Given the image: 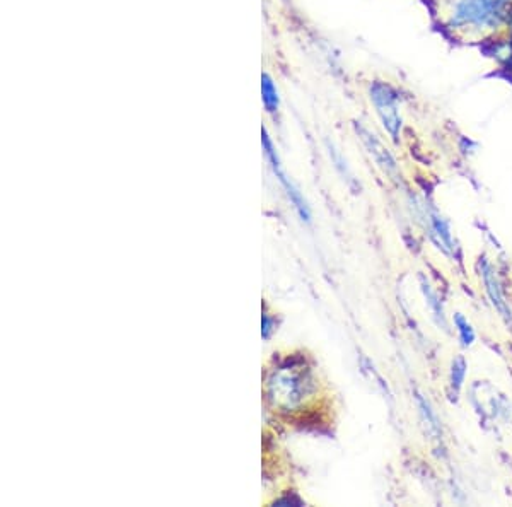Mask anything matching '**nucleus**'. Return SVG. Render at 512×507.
I'll return each instance as SVG.
<instances>
[{
    "instance_id": "1",
    "label": "nucleus",
    "mask_w": 512,
    "mask_h": 507,
    "mask_svg": "<svg viewBox=\"0 0 512 507\" xmlns=\"http://www.w3.org/2000/svg\"><path fill=\"white\" fill-rule=\"evenodd\" d=\"M512 0H443L444 28L458 40L482 41L506 31Z\"/></svg>"
},
{
    "instance_id": "2",
    "label": "nucleus",
    "mask_w": 512,
    "mask_h": 507,
    "mask_svg": "<svg viewBox=\"0 0 512 507\" xmlns=\"http://www.w3.org/2000/svg\"><path fill=\"white\" fill-rule=\"evenodd\" d=\"M315 391L316 381L311 369L297 359H287L275 366L265 385L268 405L279 414L296 412Z\"/></svg>"
},
{
    "instance_id": "3",
    "label": "nucleus",
    "mask_w": 512,
    "mask_h": 507,
    "mask_svg": "<svg viewBox=\"0 0 512 507\" xmlns=\"http://www.w3.org/2000/svg\"><path fill=\"white\" fill-rule=\"evenodd\" d=\"M369 96L373 101L379 120L391 139L398 142L403 130L402 110H400V94L388 82L374 81L369 88Z\"/></svg>"
},
{
    "instance_id": "4",
    "label": "nucleus",
    "mask_w": 512,
    "mask_h": 507,
    "mask_svg": "<svg viewBox=\"0 0 512 507\" xmlns=\"http://www.w3.org/2000/svg\"><path fill=\"white\" fill-rule=\"evenodd\" d=\"M355 130H357V135H359L362 142H364V146L367 147L369 154H371L374 161L378 163L379 168L383 169L384 173H388V175H398V166H396L395 158H393L391 152L383 146V142H381L376 135L371 134L366 127H362V125H355Z\"/></svg>"
},
{
    "instance_id": "5",
    "label": "nucleus",
    "mask_w": 512,
    "mask_h": 507,
    "mask_svg": "<svg viewBox=\"0 0 512 507\" xmlns=\"http://www.w3.org/2000/svg\"><path fill=\"white\" fill-rule=\"evenodd\" d=\"M263 147H265V151H267L268 158L272 161V168H274L275 175L279 176V180L282 181V185L286 187L287 195L291 197L292 204H294L297 212H299V216L303 217V221H309L308 205H306L303 197H301V193L297 192L296 187L292 185L291 181L287 180L286 173L280 169L279 158L275 156L274 146H272V142L268 139V135L265 130H263Z\"/></svg>"
},
{
    "instance_id": "6",
    "label": "nucleus",
    "mask_w": 512,
    "mask_h": 507,
    "mask_svg": "<svg viewBox=\"0 0 512 507\" xmlns=\"http://www.w3.org/2000/svg\"><path fill=\"white\" fill-rule=\"evenodd\" d=\"M482 274L483 280H485V286H487V292H489L490 299H492L495 309L506 318V321H512L511 309L507 306L506 298H504L501 286H499V280L495 277L494 270H492L489 263H483Z\"/></svg>"
},
{
    "instance_id": "7",
    "label": "nucleus",
    "mask_w": 512,
    "mask_h": 507,
    "mask_svg": "<svg viewBox=\"0 0 512 507\" xmlns=\"http://www.w3.org/2000/svg\"><path fill=\"white\" fill-rule=\"evenodd\" d=\"M262 93L263 103L267 106V110L270 111V113L277 111V108H279V94H277L274 82H272V79L268 76H263Z\"/></svg>"
},
{
    "instance_id": "8",
    "label": "nucleus",
    "mask_w": 512,
    "mask_h": 507,
    "mask_svg": "<svg viewBox=\"0 0 512 507\" xmlns=\"http://www.w3.org/2000/svg\"><path fill=\"white\" fill-rule=\"evenodd\" d=\"M454 325H456L458 332H460L461 344L465 345V347H470L475 342V332H473L472 325L460 313L454 315Z\"/></svg>"
},
{
    "instance_id": "9",
    "label": "nucleus",
    "mask_w": 512,
    "mask_h": 507,
    "mask_svg": "<svg viewBox=\"0 0 512 507\" xmlns=\"http://www.w3.org/2000/svg\"><path fill=\"white\" fill-rule=\"evenodd\" d=\"M422 291H424L425 299H427V303H429L432 311H434V315H436L437 320L443 323V327H446L443 308H441V301L437 299L436 292L432 291L431 286H429L425 280H422Z\"/></svg>"
},
{
    "instance_id": "10",
    "label": "nucleus",
    "mask_w": 512,
    "mask_h": 507,
    "mask_svg": "<svg viewBox=\"0 0 512 507\" xmlns=\"http://www.w3.org/2000/svg\"><path fill=\"white\" fill-rule=\"evenodd\" d=\"M465 374V359H463V357H458V359L453 362V373H451V386H453L454 393H458V391L461 390L463 381H465Z\"/></svg>"
},
{
    "instance_id": "11",
    "label": "nucleus",
    "mask_w": 512,
    "mask_h": 507,
    "mask_svg": "<svg viewBox=\"0 0 512 507\" xmlns=\"http://www.w3.org/2000/svg\"><path fill=\"white\" fill-rule=\"evenodd\" d=\"M272 330H274V321H272V318L268 316V313H263L262 316V335L265 340H268L270 338V335H272Z\"/></svg>"
},
{
    "instance_id": "12",
    "label": "nucleus",
    "mask_w": 512,
    "mask_h": 507,
    "mask_svg": "<svg viewBox=\"0 0 512 507\" xmlns=\"http://www.w3.org/2000/svg\"><path fill=\"white\" fill-rule=\"evenodd\" d=\"M507 69H509L512 76V48H509V53H507Z\"/></svg>"
}]
</instances>
